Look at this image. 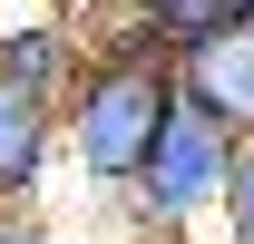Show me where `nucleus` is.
<instances>
[{
	"label": "nucleus",
	"mask_w": 254,
	"mask_h": 244,
	"mask_svg": "<svg viewBox=\"0 0 254 244\" xmlns=\"http://www.w3.org/2000/svg\"><path fill=\"white\" fill-rule=\"evenodd\" d=\"M166 118H176V68L166 59H98L78 78V98L59 108V147L98 195H127L147 147L166 137Z\"/></svg>",
	"instance_id": "f257e3e1"
},
{
	"label": "nucleus",
	"mask_w": 254,
	"mask_h": 244,
	"mask_svg": "<svg viewBox=\"0 0 254 244\" xmlns=\"http://www.w3.org/2000/svg\"><path fill=\"white\" fill-rule=\"evenodd\" d=\"M235 156H245V137H225L205 108H186L176 98V118H166V137L147 147V166H137V185L118 195L127 235L137 244H186L205 215H225V185H235Z\"/></svg>",
	"instance_id": "f03ea898"
},
{
	"label": "nucleus",
	"mask_w": 254,
	"mask_h": 244,
	"mask_svg": "<svg viewBox=\"0 0 254 244\" xmlns=\"http://www.w3.org/2000/svg\"><path fill=\"white\" fill-rule=\"evenodd\" d=\"M176 98L205 108L225 137L254 147V20L225 30V39H205V49H186V59H176Z\"/></svg>",
	"instance_id": "7ed1b4c3"
},
{
	"label": "nucleus",
	"mask_w": 254,
	"mask_h": 244,
	"mask_svg": "<svg viewBox=\"0 0 254 244\" xmlns=\"http://www.w3.org/2000/svg\"><path fill=\"white\" fill-rule=\"evenodd\" d=\"M49 166H59V108L20 78H0V215H30Z\"/></svg>",
	"instance_id": "20e7f679"
},
{
	"label": "nucleus",
	"mask_w": 254,
	"mask_h": 244,
	"mask_svg": "<svg viewBox=\"0 0 254 244\" xmlns=\"http://www.w3.org/2000/svg\"><path fill=\"white\" fill-rule=\"evenodd\" d=\"M0 78H20V88H39L49 108H68L78 78H88V39L68 30V10H30V20H10V30H0Z\"/></svg>",
	"instance_id": "39448f33"
},
{
	"label": "nucleus",
	"mask_w": 254,
	"mask_h": 244,
	"mask_svg": "<svg viewBox=\"0 0 254 244\" xmlns=\"http://www.w3.org/2000/svg\"><path fill=\"white\" fill-rule=\"evenodd\" d=\"M127 10L157 30V49H166V59H186V49H205V39L245 30V0H127Z\"/></svg>",
	"instance_id": "423d86ee"
},
{
	"label": "nucleus",
	"mask_w": 254,
	"mask_h": 244,
	"mask_svg": "<svg viewBox=\"0 0 254 244\" xmlns=\"http://www.w3.org/2000/svg\"><path fill=\"white\" fill-rule=\"evenodd\" d=\"M225 244H254V147L235 156V185H225Z\"/></svg>",
	"instance_id": "0eeeda50"
},
{
	"label": "nucleus",
	"mask_w": 254,
	"mask_h": 244,
	"mask_svg": "<svg viewBox=\"0 0 254 244\" xmlns=\"http://www.w3.org/2000/svg\"><path fill=\"white\" fill-rule=\"evenodd\" d=\"M0 244H59V235H49L39 215H0Z\"/></svg>",
	"instance_id": "6e6552de"
},
{
	"label": "nucleus",
	"mask_w": 254,
	"mask_h": 244,
	"mask_svg": "<svg viewBox=\"0 0 254 244\" xmlns=\"http://www.w3.org/2000/svg\"><path fill=\"white\" fill-rule=\"evenodd\" d=\"M245 20H254V0H245Z\"/></svg>",
	"instance_id": "1a4fd4ad"
}]
</instances>
